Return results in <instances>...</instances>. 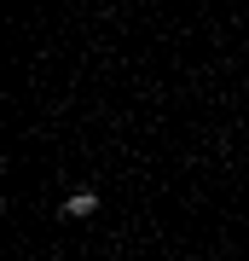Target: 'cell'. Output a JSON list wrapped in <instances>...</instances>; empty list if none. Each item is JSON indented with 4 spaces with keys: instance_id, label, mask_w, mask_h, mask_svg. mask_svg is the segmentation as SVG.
<instances>
[{
    "instance_id": "cell-1",
    "label": "cell",
    "mask_w": 249,
    "mask_h": 261,
    "mask_svg": "<svg viewBox=\"0 0 249 261\" xmlns=\"http://www.w3.org/2000/svg\"><path fill=\"white\" fill-rule=\"evenodd\" d=\"M93 215H99V192H93V186H81V192L64 197V221H93Z\"/></svg>"
}]
</instances>
